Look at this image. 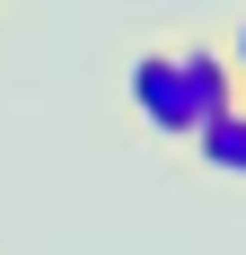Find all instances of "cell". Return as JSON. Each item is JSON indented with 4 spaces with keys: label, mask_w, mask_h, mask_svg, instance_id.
I'll list each match as a JSON object with an SVG mask.
<instances>
[{
    "label": "cell",
    "mask_w": 246,
    "mask_h": 255,
    "mask_svg": "<svg viewBox=\"0 0 246 255\" xmlns=\"http://www.w3.org/2000/svg\"><path fill=\"white\" fill-rule=\"evenodd\" d=\"M238 106H246V88H238Z\"/></svg>",
    "instance_id": "cell-4"
},
{
    "label": "cell",
    "mask_w": 246,
    "mask_h": 255,
    "mask_svg": "<svg viewBox=\"0 0 246 255\" xmlns=\"http://www.w3.org/2000/svg\"><path fill=\"white\" fill-rule=\"evenodd\" d=\"M229 106H238V71L202 26H158L132 44V115L149 141H194Z\"/></svg>",
    "instance_id": "cell-1"
},
{
    "label": "cell",
    "mask_w": 246,
    "mask_h": 255,
    "mask_svg": "<svg viewBox=\"0 0 246 255\" xmlns=\"http://www.w3.org/2000/svg\"><path fill=\"white\" fill-rule=\"evenodd\" d=\"M220 53H229V71H238V88H246V18L229 26V44H220Z\"/></svg>",
    "instance_id": "cell-3"
},
{
    "label": "cell",
    "mask_w": 246,
    "mask_h": 255,
    "mask_svg": "<svg viewBox=\"0 0 246 255\" xmlns=\"http://www.w3.org/2000/svg\"><path fill=\"white\" fill-rule=\"evenodd\" d=\"M185 150H194V167H202V176H229V185H246V106L211 115V124L185 141Z\"/></svg>",
    "instance_id": "cell-2"
}]
</instances>
